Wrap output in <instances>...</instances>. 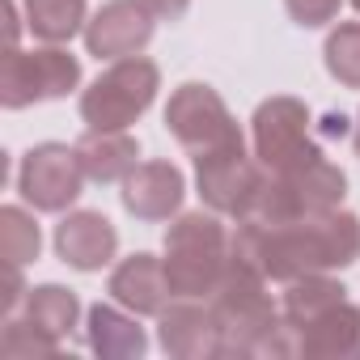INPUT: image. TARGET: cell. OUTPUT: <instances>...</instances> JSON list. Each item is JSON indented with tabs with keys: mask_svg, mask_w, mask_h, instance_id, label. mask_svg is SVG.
Masks as SVG:
<instances>
[{
	"mask_svg": "<svg viewBox=\"0 0 360 360\" xmlns=\"http://www.w3.org/2000/svg\"><path fill=\"white\" fill-rule=\"evenodd\" d=\"M233 255L259 267L271 284L318 271H343L360 259V221L352 212H322L301 221H238Z\"/></svg>",
	"mask_w": 360,
	"mask_h": 360,
	"instance_id": "6da1fadb",
	"label": "cell"
},
{
	"mask_svg": "<svg viewBox=\"0 0 360 360\" xmlns=\"http://www.w3.org/2000/svg\"><path fill=\"white\" fill-rule=\"evenodd\" d=\"M267 276L233 255L225 280L208 297L221 330V356H297L292 330L267 292Z\"/></svg>",
	"mask_w": 360,
	"mask_h": 360,
	"instance_id": "7a4b0ae2",
	"label": "cell"
},
{
	"mask_svg": "<svg viewBox=\"0 0 360 360\" xmlns=\"http://www.w3.org/2000/svg\"><path fill=\"white\" fill-rule=\"evenodd\" d=\"M165 276L174 297H212L233 263V233L221 212H178L165 229Z\"/></svg>",
	"mask_w": 360,
	"mask_h": 360,
	"instance_id": "3957f363",
	"label": "cell"
},
{
	"mask_svg": "<svg viewBox=\"0 0 360 360\" xmlns=\"http://www.w3.org/2000/svg\"><path fill=\"white\" fill-rule=\"evenodd\" d=\"M347 195V174L322 153L305 165H292V169H280L263 178L259 187V200L250 208V217L242 221H301V217H322V212H335Z\"/></svg>",
	"mask_w": 360,
	"mask_h": 360,
	"instance_id": "277c9868",
	"label": "cell"
},
{
	"mask_svg": "<svg viewBox=\"0 0 360 360\" xmlns=\"http://www.w3.org/2000/svg\"><path fill=\"white\" fill-rule=\"evenodd\" d=\"M161 89V68L144 56L115 60L102 68L89 89H81V119L94 131H127L157 98Z\"/></svg>",
	"mask_w": 360,
	"mask_h": 360,
	"instance_id": "5b68a950",
	"label": "cell"
},
{
	"mask_svg": "<svg viewBox=\"0 0 360 360\" xmlns=\"http://www.w3.org/2000/svg\"><path fill=\"white\" fill-rule=\"evenodd\" d=\"M77 85H81V60L60 43L34 51L9 47L0 60V102H5V110H26L34 102L68 98Z\"/></svg>",
	"mask_w": 360,
	"mask_h": 360,
	"instance_id": "8992f818",
	"label": "cell"
},
{
	"mask_svg": "<svg viewBox=\"0 0 360 360\" xmlns=\"http://www.w3.org/2000/svg\"><path fill=\"white\" fill-rule=\"evenodd\" d=\"M165 127H169V136L183 144L191 157L221 153V148H242L246 144L242 123L229 115L225 98L212 85H200V81H187V85H178L169 94V102H165Z\"/></svg>",
	"mask_w": 360,
	"mask_h": 360,
	"instance_id": "52a82bcc",
	"label": "cell"
},
{
	"mask_svg": "<svg viewBox=\"0 0 360 360\" xmlns=\"http://www.w3.org/2000/svg\"><path fill=\"white\" fill-rule=\"evenodd\" d=\"M250 144H255L259 165L271 169V174L322 157V148L314 140L309 106L301 98H288V94H276V98L255 106V115H250Z\"/></svg>",
	"mask_w": 360,
	"mask_h": 360,
	"instance_id": "ba28073f",
	"label": "cell"
},
{
	"mask_svg": "<svg viewBox=\"0 0 360 360\" xmlns=\"http://www.w3.org/2000/svg\"><path fill=\"white\" fill-rule=\"evenodd\" d=\"M85 165L77 157V144H34L18 165V191L34 212H68L81 200Z\"/></svg>",
	"mask_w": 360,
	"mask_h": 360,
	"instance_id": "9c48e42d",
	"label": "cell"
},
{
	"mask_svg": "<svg viewBox=\"0 0 360 360\" xmlns=\"http://www.w3.org/2000/svg\"><path fill=\"white\" fill-rule=\"evenodd\" d=\"M263 178H267V169L259 165V157L246 153V144L195 157V191H200V200L212 212L229 217V221L250 217Z\"/></svg>",
	"mask_w": 360,
	"mask_h": 360,
	"instance_id": "30bf717a",
	"label": "cell"
},
{
	"mask_svg": "<svg viewBox=\"0 0 360 360\" xmlns=\"http://www.w3.org/2000/svg\"><path fill=\"white\" fill-rule=\"evenodd\" d=\"M153 26L157 18L148 13L144 0H106L85 26V51L106 64L140 56L153 39Z\"/></svg>",
	"mask_w": 360,
	"mask_h": 360,
	"instance_id": "8fae6325",
	"label": "cell"
},
{
	"mask_svg": "<svg viewBox=\"0 0 360 360\" xmlns=\"http://www.w3.org/2000/svg\"><path fill=\"white\" fill-rule=\"evenodd\" d=\"M157 343L174 360H212L221 356L217 314L204 297H174L157 314Z\"/></svg>",
	"mask_w": 360,
	"mask_h": 360,
	"instance_id": "7c38bea8",
	"label": "cell"
},
{
	"mask_svg": "<svg viewBox=\"0 0 360 360\" xmlns=\"http://www.w3.org/2000/svg\"><path fill=\"white\" fill-rule=\"evenodd\" d=\"M119 195L136 221H174L187 200V178L174 161H140L123 178Z\"/></svg>",
	"mask_w": 360,
	"mask_h": 360,
	"instance_id": "4fadbf2b",
	"label": "cell"
},
{
	"mask_svg": "<svg viewBox=\"0 0 360 360\" xmlns=\"http://www.w3.org/2000/svg\"><path fill=\"white\" fill-rule=\"evenodd\" d=\"M56 255L77 271H102L119 255V233L102 212L77 208L56 225Z\"/></svg>",
	"mask_w": 360,
	"mask_h": 360,
	"instance_id": "5bb4252c",
	"label": "cell"
},
{
	"mask_svg": "<svg viewBox=\"0 0 360 360\" xmlns=\"http://www.w3.org/2000/svg\"><path fill=\"white\" fill-rule=\"evenodd\" d=\"M110 301H119L123 309L140 314V318H157L169 301H174V288H169V276H165V263L157 255H127L123 263H115L110 271V284H106Z\"/></svg>",
	"mask_w": 360,
	"mask_h": 360,
	"instance_id": "9a60e30c",
	"label": "cell"
},
{
	"mask_svg": "<svg viewBox=\"0 0 360 360\" xmlns=\"http://www.w3.org/2000/svg\"><path fill=\"white\" fill-rule=\"evenodd\" d=\"M297 356L309 360H356L360 356V305L339 301L301 330H292Z\"/></svg>",
	"mask_w": 360,
	"mask_h": 360,
	"instance_id": "2e32d148",
	"label": "cell"
},
{
	"mask_svg": "<svg viewBox=\"0 0 360 360\" xmlns=\"http://www.w3.org/2000/svg\"><path fill=\"white\" fill-rule=\"evenodd\" d=\"M136 318L140 314L123 309L119 301L115 305H102V301L89 305V314H85V339H89V347L98 356H106V360H140L148 352V335H144V326Z\"/></svg>",
	"mask_w": 360,
	"mask_h": 360,
	"instance_id": "e0dca14e",
	"label": "cell"
},
{
	"mask_svg": "<svg viewBox=\"0 0 360 360\" xmlns=\"http://www.w3.org/2000/svg\"><path fill=\"white\" fill-rule=\"evenodd\" d=\"M77 157L85 165L89 183H123L140 165V144L131 131H85L77 144Z\"/></svg>",
	"mask_w": 360,
	"mask_h": 360,
	"instance_id": "ac0fdd59",
	"label": "cell"
},
{
	"mask_svg": "<svg viewBox=\"0 0 360 360\" xmlns=\"http://www.w3.org/2000/svg\"><path fill=\"white\" fill-rule=\"evenodd\" d=\"M347 301V288L330 276V271H318V276H301V280H288L284 284V297H280V314L288 322V330H301L305 322H314L318 314H326L330 305Z\"/></svg>",
	"mask_w": 360,
	"mask_h": 360,
	"instance_id": "d6986e66",
	"label": "cell"
},
{
	"mask_svg": "<svg viewBox=\"0 0 360 360\" xmlns=\"http://www.w3.org/2000/svg\"><path fill=\"white\" fill-rule=\"evenodd\" d=\"M22 13L34 39L43 43H72L89 26V5L85 0H22Z\"/></svg>",
	"mask_w": 360,
	"mask_h": 360,
	"instance_id": "ffe728a7",
	"label": "cell"
},
{
	"mask_svg": "<svg viewBox=\"0 0 360 360\" xmlns=\"http://www.w3.org/2000/svg\"><path fill=\"white\" fill-rule=\"evenodd\" d=\"M22 309H26V318H30L39 330L56 335L60 343L72 335V326H77V318H81V301H77V292L64 288V284H39V288H30L26 301H22Z\"/></svg>",
	"mask_w": 360,
	"mask_h": 360,
	"instance_id": "44dd1931",
	"label": "cell"
},
{
	"mask_svg": "<svg viewBox=\"0 0 360 360\" xmlns=\"http://www.w3.org/2000/svg\"><path fill=\"white\" fill-rule=\"evenodd\" d=\"M39 246H43V233H39V221L18 208V204H5L0 208V255H5L9 267H26L39 259Z\"/></svg>",
	"mask_w": 360,
	"mask_h": 360,
	"instance_id": "7402d4cb",
	"label": "cell"
},
{
	"mask_svg": "<svg viewBox=\"0 0 360 360\" xmlns=\"http://www.w3.org/2000/svg\"><path fill=\"white\" fill-rule=\"evenodd\" d=\"M322 60H326V72L343 89H360V22H339L326 34Z\"/></svg>",
	"mask_w": 360,
	"mask_h": 360,
	"instance_id": "603a6c76",
	"label": "cell"
},
{
	"mask_svg": "<svg viewBox=\"0 0 360 360\" xmlns=\"http://www.w3.org/2000/svg\"><path fill=\"white\" fill-rule=\"evenodd\" d=\"M0 352L9 360H34V356H56L60 352V339L39 330L26 314L22 318H9L5 322V335H0Z\"/></svg>",
	"mask_w": 360,
	"mask_h": 360,
	"instance_id": "cb8c5ba5",
	"label": "cell"
},
{
	"mask_svg": "<svg viewBox=\"0 0 360 360\" xmlns=\"http://www.w3.org/2000/svg\"><path fill=\"white\" fill-rule=\"evenodd\" d=\"M284 9L297 26L305 30H318V26H330L343 9V0H284Z\"/></svg>",
	"mask_w": 360,
	"mask_h": 360,
	"instance_id": "d4e9b609",
	"label": "cell"
},
{
	"mask_svg": "<svg viewBox=\"0 0 360 360\" xmlns=\"http://www.w3.org/2000/svg\"><path fill=\"white\" fill-rule=\"evenodd\" d=\"M144 5H148V13L157 22H178V18L191 9V0H144Z\"/></svg>",
	"mask_w": 360,
	"mask_h": 360,
	"instance_id": "484cf974",
	"label": "cell"
},
{
	"mask_svg": "<svg viewBox=\"0 0 360 360\" xmlns=\"http://www.w3.org/2000/svg\"><path fill=\"white\" fill-rule=\"evenodd\" d=\"M322 131H326V136H343V131H347V119H343V115H326V127H322Z\"/></svg>",
	"mask_w": 360,
	"mask_h": 360,
	"instance_id": "4316f807",
	"label": "cell"
},
{
	"mask_svg": "<svg viewBox=\"0 0 360 360\" xmlns=\"http://www.w3.org/2000/svg\"><path fill=\"white\" fill-rule=\"evenodd\" d=\"M352 148L360 153V115H356V127H352Z\"/></svg>",
	"mask_w": 360,
	"mask_h": 360,
	"instance_id": "83f0119b",
	"label": "cell"
},
{
	"mask_svg": "<svg viewBox=\"0 0 360 360\" xmlns=\"http://www.w3.org/2000/svg\"><path fill=\"white\" fill-rule=\"evenodd\" d=\"M352 9H356V13H360V0H352Z\"/></svg>",
	"mask_w": 360,
	"mask_h": 360,
	"instance_id": "f1b7e54d",
	"label": "cell"
}]
</instances>
